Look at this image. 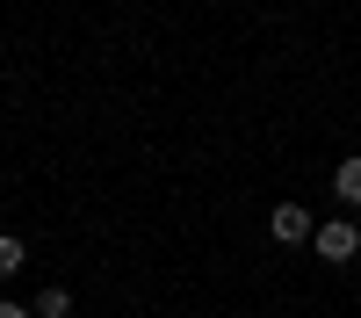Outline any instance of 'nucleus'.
Wrapping results in <instances>:
<instances>
[{
  "mask_svg": "<svg viewBox=\"0 0 361 318\" xmlns=\"http://www.w3.org/2000/svg\"><path fill=\"white\" fill-rule=\"evenodd\" d=\"M22 260H29V246L15 239V231H0V275H15V268H22Z\"/></svg>",
  "mask_w": 361,
  "mask_h": 318,
  "instance_id": "4",
  "label": "nucleus"
},
{
  "mask_svg": "<svg viewBox=\"0 0 361 318\" xmlns=\"http://www.w3.org/2000/svg\"><path fill=\"white\" fill-rule=\"evenodd\" d=\"M311 246H318L325 260H354V253H361V224H354V217H333V224L311 231Z\"/></svg>",
  "mask_w": 361,
  "mask_h": 318,
  "instance_id": "1",
  "label": "nucleus"
},
{
  "mask_svg": "<svg viewBox=\"0 0 361 318\" xmlns=\"http://www.w3.org/2000/svg\"><path fill=\"white\" fill-rule=\"evenodd\" d=\"M66 311H73L66 289H44V297H37V318H66Z\"/></svg>",
  "mask_w": 361,
  "mask_h": 318,
  "instance_id": "5",
  "label": "nucleus"
},
{
  "mask_svg": "<svg viewBox=\"0 0 361 318\" xmlns=\"http://www.w3.org/2000/svg\"><path fill=\"white\" fill-rule=\"evenodd\" d=\"M0 318H37V311H22V304H0Z\"/></svg>",
  "mask_w": 361,
  "mask_h": 318,
  "instance_id": "6",
  "label": "nucleus"
},
{
  "mask_svg": "<svg viewBox=\"0 0 361 318\" xmlns=\"http://www.w3.org/2000/svg\"><path fill=\"white\" fill-rule=\"evenodd\" d=\"M267 231H275L282 246H304V239H311V217H304V202H275V210H267Z\"/></svg>",
  "mask_w": 361,
  "mask_h": 318,
  "instance_id": "2",
  "label": "nucleus"
},
{
  "mask_svg": "<svg viewBox=\"0 0 361 318\" xmlns=\"http://www.w3.org/2000/svg\"><path fill=\"white\" fill-rule=\"evenodd\" d=\"M333 188H340V202H354V210H361V159H340Z\"/></svg>",
  "mask_w": 361,
  "mask_h": 318,
  "instance_id": "3",
  "label": "nucleus"
}]
</instances>
